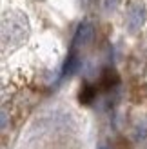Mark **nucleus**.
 Segmentation results:
<instances>
[{
    "mask_svg": "<svg viewBox=\"0 0 147 149\" xmlns=\"http://www.w3.org/2000/svg\"><path fill=\"white\" fill-rule=\"evenodd\" d=\"M93 35H94V29L93 26L89 24V22H82V24L78 26L76 29V33L75 36H73V44H71V49H80V47H84L87 46L91 40H93Z\"/></svg>",
    "mask_w": 147,
    "mask_h": 149,
    "instance_id": "nucleus-1",
    "label": "nucleus"
},
{
    "mask_svg": "<svg viewBox=\"0 0 147 149\" xmlns=\"http://www.w3.org/2000/svg\"><path fill=\"white\" fill-rule=\"evenodd\" d=\"M145 22V9L142 4H135L127 11V27L131 31H138Z\"/></svg>",
    "mask_w": 147,
    "mask_h": 149,
    "instance_id": "nucleus-2",
    "label": "nucleus"
},
{
    "mask_svg": "<svg viewBox=\"0 0 147 149\" xmlns=\"http://www.w3.org/2000/svg\"><path fill=\"white\" fill-rule=\"evenodd\" d=\"M78 68H80V56H78V51H76V49H71V51H69V55H67V58H65V62H64V68H62L60 78L71 77V74L75 73Z\"/></svg>",
    "mask_w": 147,
    "mask_h": 149,
    "instance_id": "nucleus-3",
    "label": "nucleus"
},
{
    "mask_svg": "<svg viewBox=\"0 0 147 149\" xmlns=\"http://www.w3.org/2000/svg\"><path fill=\"white\" fill-rule=\"evenodd\" d=\"M118 82H120V77L114 69H111V68L104 69V73H102V77H100V87L102 89L109 91V89H113L114 86H118Z\"/></svg>",
    "mask_w": 147,
    "mask_h": 149,
    "instance_id": "nucleus-4",
    "label": "nucleus"
},
{
    "mask_svg": "<svg viewBox=\"0 0 147 149\" xmlns=\"http://www.w3.org/2000/svg\"><path fill=\"white\" fill-rule=\"evenodd\" d=\"M96 86H91V84H84L82 86V89H80V95H78V98H80V102L82 104H91L94 98H96Z\"/></svg>",
    "mask_w": 147,
    "mask_h": 149,
    "instance_id": "nucleus-5",
    "label": "nucleus"
},
{
    "mask_svg": "<svg viewBox=\"0 0 147 149\" xmlns=\"http://www.w3.org/2000/svg\"><path fill=\"white\" fill-rule=\"evenodd\" d=\"M147 136V125L142 124V125H136V140H145Z\"/></svg>",
    "mask_w": 147,
    "mask_h": 149,
    "instance_id": "nucleus-6",
    "label": "nucleus"
},
{
    "mask_svg": "<svg viewBox=\"0 0 147 149\" xmlns=\"http://www.w3.org/2000/svg\"><path fill=\"white\" fill-rule=\"evenodd\" d=\"M120 0H104V7L105 9H114L116 6H118Z\"/></svg>",
    "mask_w": 147,
    "mask_h": 149,
    "instance_id": "nucleus-7",
    "label": "nucleus"
},
{
    "mask_svg": "<svg viewBox=\"0 0 147 149\" xmlns=\"http://www.w3.org/2000/svg\"><path fill=\"white\" fill-rule=\"evenodd\" d=\"M98 149H111V146H107V144H102Z\"/></svg>",
    "mask_w": 147,
    "mask_h": 149,
    "instance_id": "nucleus-8",
    "label": "nucleus"
}]
</instances>
